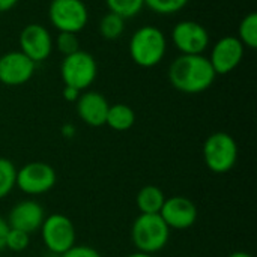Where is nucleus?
I'll use <instances>...</instances> for the list:
<instances>
[{
    "label": "nucleus",
    "instance_id": "1",
    "mask_svg": "<svg viewBox=\"0 0 257 257\" xmlns=\"http://www.w3.org/2000/svg\"><path fill=\"white\" fill-rule=\"evenodd\" d=\"M215 71L203 54H181L169 66L170 84L187 95L208 90L215 81Z\"/></svg>",
    "mask_w": 257,
    "mask_h": 257
},
{
    "label": "nucleus",
    "instance_id": "2",
    "mask_svg": "<svg viewBox=\"0 0 257 257\" xmlns=\"http://www.w3.org/2000/svg\"><path fill=\"white\" fill-rule=\"evenodd\" d=\"M128 51L131 60L140 68H154L166 56L167 39L161 29L143 26L137 29L130 39Z\"/></svg>",
    "mask_w": 257,
    "mask_h": 257
},
{
    "label": "nucleus",
    "instance_id": "3",
    "mask_svg": "<svg viewBox=\"0 0 257 257\" xmlns=\"http://www.w3.org/2000/svg\"><path fill=\"white\" fill-rule=\"evenodd\" d=\"M170 229L160 214H140L131 226V241L137 251L155 254L166 248Z\"/></svg>",
    "mask_w": 257,
    "mask_h": 257
},
{
    "label": "nucleus",
    "instance_id": "4",
    "mask_svg": "<svg viewBox=\"0 0 257 257\" xmlns=\"http://www.w3.org/2000/svg\"><path fill=\"white\" fill-rule=\"evenodd\" d=\"M203 161L212 173L230 172L238 161L236 140L223 131L211 134L203 143Z\"/></svg>",
    "mask_w": 257,
    "mask_h": 257
},
{
    "label": "nucleus",
    "instance_id": "5",
    "mask_svg": "<svg viewBox=\"0 0 257 257\" xmlns=\"http://www.w3.org/2000/svg\"><path fill=\"white\" fill-rule=\"evenodd\" d=\"M98 74V65L95 57L83 50H78L69 56H65L60 65V77L65 86L77 90H86L92 86Z\"/></svg>",
    "mask_w": 257,
    "mask_h": 257
},
{
    "label": "nucleus",
    "instance_id": "6",
    "mask_svg": "<svg viewBox=\"0 0 257 257\" xmlns=\"http://www.w3.org/2000/svg\"><path fill=\"white\" fill-rule=\"evenodd\" d=\"M39 230L44 245L51 254L56 256H62L77 242L75 226L63 214H51L45 217Z\"/></svg>",
    "mask_w": 257,
    "mask_h": 257
},
{
    "label": "nucleus",
    "instance_id": "7",
    "mask_svg": "<svg viewBox=\"0 0 257 257\" xmlns=\"http://www.w3.org/2000/svg\"><path fill=\"white\" fill-rule=\"evenodd\" d=\"M48 18L59 32L78 33L89 21V11L83 0H54L48 8Z\"/></svg>",
    "mask_w": 257,
    "mask_h": 257
},
{
    "label": "nucleus",
    "instance_id": "8",
    "mask_svg": "<svg viewBox=\"0 0 257 257\" xmlns=\"http://www.w3.org/2000/svg\"><path fill=\"white\" fill-rule=\"evenodd\" d=\"M56 170L42 161H32L17 170L15 187L27 196H41L54 188Z\"/></svg>",
    "mask_w": 257,
    "mask_h": 257
},
{
    "label": "nucleus",
    "instance_id": "9",
    "mask_svg": "<svg viewBox=\"0 0 257 257\" xmlns=\"http://www.w3.org/2000/svg\"><path fill=\"white\" fill-rule=\"evenodd\" d=\"M172 41L181 54H203L211 38L205 26L193 20H184L172 29Z\"/></svg>",
    "mask_w": 257,
    "mask_h": 257
},
{
    "label": "nucleus",
    "instance_id": "10",
    "mask_svg": "<svg viewBox=\"0 0 257 257\" xmlns=\"http://www.w3.org/2000/svg\"><path fill=\"white\" fill-rule=\"evenodd\" d=\"M245 47L236 36L227 35L218 39L209 54V62L217 75H226L235 71L244 59Z\"/></svg>",
    "mask_w": 257,
    "mask_h": 257
},
{
    "label": "nucleus",
    "instance_id": "11",
    "mask_svg": "<svg viewBox=\"0 0 257 257\" xmlns=\"http://www.w3.org/2000/svg\"><path fill=\"white\" fill-rule=\"evenodd\" d=\"M36 63L21 51H8L0 56V83L5 86H23L35 74Z\"/></svg>",
    "mask_w": 257,
    "mask_h": 257
},
{
    "label": "nucleus",
    "instance_id": "12",
    "mask_svg": "<svg viewBox=\"0 0 257 257\" xmlns=\"http://www.w3.org/2000/svg\"><path fill=\"white\" fill-rule=\"evenodd\" d=\"M18 42L21 48L20 51L35 63L47 60L53 51V38L50 32L38 23L27 24L20 33Z\"/></svg>",
    "mask_w": 257,
    "mask_h": 257
},
{
    "label": "nucleus",
    "instance_id": "13",
    "mask_svg": "<svg viewBox=\"0 0 257 257\" xmlns=\"http://www.w3.org/2000/svg\"><path fill=\"white\" fill-rule=\"evenodd\" d=\"M160 215L169 226V229L185 230L194 226L199 217V211L191 199L184 196H173L170 199H166Z\"/></svg>",
    "mask_w": 257,
    "mask_h": 257
},
{
    "label": "nucleus",
    "instance_id": "14",
    "mask_svg": "<svg viewBox=\"0 0 257 257\" xmlns=\"http://www.w3.org/2000/svg\"><path fill=\"white\" fill-rule=\"evenodd\" d=\"M44 218H45V212L41 203L35 200H23L12 206L6 221L9 227L23 230L30 235L41 229Z\"/></svg>",
    "mask_w": 257,
    "mask_h": 257
},
{
    "label": "nucleus",
    "instance_id": "15",
    "mask_svg": "<svg viewBox=\"0 0 257 257\" xmlns=\"http://www.w3.org/2000/svg\"><path fill=\"white\" fill-rule=\"evenodd\" d=\"M75 102H77V114L86 125L92 128L105 125V117L110 104L104 95L95 90H86L84 93H80Z\"/></svg>",
    "mask_w": 257,
    "mask_h": 257
},
{
    "label": "nucleus",
    "instance_id": "16",
    "mask_svg": "<svg viewBox=\"0 0 257 257\" xmlns=\"http://www.w3.org/2000/svg\"><path fill=\"white\" fill-rule=\"evenodd\" d=\"M136 123V113L134 110L126 104H113L108 107L105 125L111 128L113 131H128Z\"/></svg>",
    "mask_w": 257,
    "mask_h": 257
},
{
    "label": "nucleus",
    "instance_id": "17",
    "mask_svg": "<svg viewBox=\"0 0 257 257\" xmlns=\"http://www.w3.org/2000/svg\"><path fill=\"white\" fill-rule=\"evenodd\" d=\"M166 196L163 190L157 185H145L136 197V203L140 214H160Z\"/></svg>",
    "mask_w": 257,
    "mask_h": 257
},
{
    "label": "nucleus",
    "instance_id": "18",
    "mask_svg": "<svg viewBox=\"0 0 257 257\" xmlns=\"http://www.w3.org/2000/svg\"><path fill=\"white\" fill-rule=\"evenodd\" d=\"M241 44L245 48L256 50L257 48V14L250 12L247 14L238 27V36H236Z\"/></svg>",
    "mask_w": 257,
    "mask_h": 257
},
{
    "label": "nucleus",
    "instance_id": "19",
    "mask_svg": "<svg viewBox=\"0 0 257 257\" xmlns=\"http://www.w3.org/2000/svg\"><path fill=\"white\" fill-rule=\"evenodd\" d=\"M125 32V18L117 14L108 12L99 21V33L108 41L119 39Z\"/></svg>",
    "mask_w": 257,
    "mask_h": 257
},
{
    "label": "nucleus",
    "instance_id": "20",
    "mask_svg": "<svg viewBox=\"0 0 257 257\" xmlns=\"http://www.w3.org/2000/svg\"><path fill=\"white\" fill-rule=\"evenodd\" d=\"M108 12L117 14L122 18H133L145 8V0H105Z\"/></svg>",
    "mask_w": 257,
    "mask_h": 257
},
{
    "label": "nucleus",
    "instance_id": "21",
    "mask_svg": "<svg viewBox=\"0 0 257 257\" xmlns=\"http://www.w3.org/2000/svg\"><path fill=\"white\" fill-rule=\"evenodd\" d=\"M17 167L8 158H0V200L15 188Z\"/></svg>",
    "mask_w": 257,
    "mask_h": 257
},
{
    "label": "nucleus",
    "instance_id": "22",
    "mask_svg": "<svg viewBox=\"0 0 257 257\" xmlns=\"http://www.w3.org/2000/svg\"><path fill=\"white\" fill-rule=\"evenodd\" d=\"M188 2L190 0H145V6L158 15H173L181 12Z\"/></svg>",
    "mask_w": 257,
    "mask_h": 257
},
{
    "label": "nucleus",
    "instance_id": "23",
    "mask_svg": "<svg viewBox=\"0 0 257 257\" xmlns=\"http://www.w3.org/2000/svg\"><path fill=\"white\" fill-rule=\"evenodd\" d=\"M29 245H30V235L29 233L9 227L8 235H6V241H5V248L11 250L14 253H21L26 248H29Z\"/></svg>",
    "mask_w": 257,
    "mask_h": 257
},
{
    "label": "nucleus",
    "instance_id": "24",
    "mask_svg": "<svg viewBox=\"0 0 257 257\" xmlns=\"http://www.w3.org/2000/svg\"><path fill=\"white\" fill-rule=\"evenodd\" d=\"M56 47L63 56H69L75 51L80 50V41L77 33H69V32H59L56 38Z\"/></svg>",
    "mask_w": 257,
    "mask_h": 257
},
{
    "label": "nucleus",
    "instance_id": "25",
    "mask_svg": "<svg viewBox=\"0 0 257 257\" xmlns=\"http://www.w3.org/2000/svg\"><path fill=\"white\" fill-rule=\"evenodd\" d=\"M59 257H102L98 250H95L93 247L89 245H74L71 250H68L66 253H63Z\"/></svg>",
    "mask_w": 257,
    "mask_h": 257
},
{
    "label": "nucleus",
    "instance_id": "26",
    "mask_svg": "<svg viewBox=\"0 0 257 257\" xmlns=\"http://www.w3.org/2000/svg\"><path fill=\"white\" fill-rule=\"evenodd\" d=\"M63 98L68 101V102H75L80 96V90L74 89V87H69V86H65L63 87V92H62Z\"/></svg>",
    "mask_w": 257,
    "mask_h": 257
},
{
    "label": "nucleus",
    "instance_id": "27",
    "mask_svg": "<svg viewBox=\"0 0 257 257\" xmlns=\"http://www.w3.org/2000/svg\"><path fill=\"white\" fill-rule=\"evenodd\" d=\"M8 230H9V224H8V221L0 215V251L5 250V241H6Z\"/></svg>",
    "mask_w": 257,
    "mask_h": 257
},
{
    "label": "nucleus",
    "instance_id": "28",
    "mask_svg": "<svg viewBox=\"0 0 257 257\" xmlns=\"http://www.w3.org/2000/svg\"><path fill=\"white\" fill-rule=\"evenodd\" d=\"M17 3H18V0H0V14L11 11Z\"/></svg>",
    "mask_w": 257,
    "mask_h": 257
},
{
    "label": "nucleus",
    "instance_id": "29",
    "mask_svg": "<svg viewBox=\"0 0 257 257\" xmlns=\"http://www.w3.org/2000/svg\"><path fill=\"white\" fill-rule=\"evenodd\" d=\"M74 133H75V128H74L71 123H66V125L62 128V134H63L65 137H68V139L74 137Z\"/></svg>",
    "mask_w": 257,
    "mask_h": 257
},
{
    "label": "nucleus",
    "instance_id": "30",
    "mask_svg": "<svg viewBox=\"0 0 257 257\" xmlns=\"http://www.w3.org/2000/svg\"><path fill=\"white\" fill-rule=\"evenodd\" d=\"M227 257H253L250 253H247V251H235V253H232V254H229Z\"/></svg>",
    "mask_w": 257,
    "mask_h": 257
},
{
    "label": "nucleus",
    "instance_id": "31",
    "mask_svg": "<svg viewBox=\"0 0 257 257\" xmlns=\"http://www.w3.org/2000/svg\"><path fill=\"white\" fill-rule=\"evenodd\" d=\"M126 257H154V254H148V253H142V251H136V253H131L130 256Z\"/></svg>",
    "mask_w": 257,
    "mask_h": 257
},
{
    "label": "nucleus",
    "instance_id": "32",
    "mask_svg": "<svg viewBox=\"0 0 257 257\" xmlns=\"http://www.w3.org/2000/svg\"><path fill=\"white\" fill-rule=\"evenodd\" d=\"M51 2H54V0H51Z\"/></svg>",
    "mask_w": 257,
    "mask_h": 257
}]
</instances>
